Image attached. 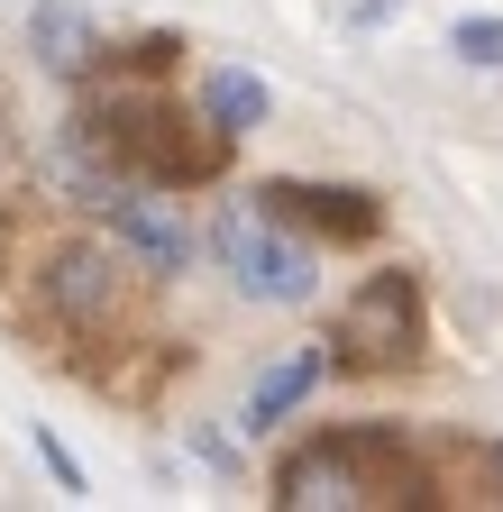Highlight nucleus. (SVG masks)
<instances>
[{
    "label": "nucleus",
    "mask_w": 503,
    "mask_h": 512,
    "mask_svg": "<svg viewBox=\"0 0 503 512\" xmlns=\"http://www.w3.org/2000/svg\"><path fill=\"white\" fill-rule=\"evenodd\" d=\"M174 37H147L129 64H110V83L83 101V119H74V138L83 147H101L110 156V174H147V183H211L220 165H229V128H211V119H193L174 101Z\"/></svg>",
    "instance_id": "f257e3e1"
},
{
    "label": "nucleus",
    "mask_w": 503,
    "mask_h": 512,
    "mask_svg": "<svg viewBox=\"0 0 503 512\" xmlns=\"http://www.w3.org/2000/svg\"><path fill=\"white\" fill-rule=\"evenodd\" d=\"M275 503L284 512H421V503H449V485L430 476V458L403 430L348 421L275 458Z\"/></svg>",
    "instance_id": "f03ea898"
},
{
    "label": "nucleus",
    "mask_w": 503,
    "mask_h": 512,
    "mask_svg": "<svg viewBox=\"0 0 503 512\" xmlns=\"http://www.w3.org/2000/svg\"><path fill=\"white\" fill-rule=\"evenodd\" d=\"M421 357V284L403 266L385 275H366L339 311V330H330V366H357V375H394Z\"/></svg>",
    "instance_id": "7ed1b4c3"
},
{
    "label": "nucleus",
    "mask_w": 503,
    "mask_h": 512,
    "mask_svg": "<svg viewBox=\"0 0 503 512\" xmlns=\"http://www.w3.org/2000/svg\"><path fill=\"white\" fill-rule=\"evenodd\" d=\"M211 247H220V266L238 275V293L247 302H311V247L302 238H284L275 229V211H220V229H211Z\"/></svg>",
    "instance_id": "20e7f679"
},
{
    "label": "nucleus",
    "mask_w": 503,
    "mask_h": 512,
    "mask_svg": "<svg viewBox=\"0 0 503 512\" xmlns=\"http://www.w3.org/2000/svg\"><path fill=\"white\" fill-rule=\"evenodd\" d=\"M37 302H46V320H55V330L101 339V330H119V320H129V266L74 238V247H55V256H46Z\"/></svg>",
    "instance_id": "39448f33"
},
{
    "label": "nucleus",
    "mask_w": 503,
    "mask_h": 512,
    "mask_svg": "<svg viewBox=\"0 0 503 512\" xmlns=\"http://www.w3.org/2000/svg\"><path fill=\"white\" fill-rule=\"evenodd\" d=\"M257 202H266L275 220L321 229V238H375V229H385V202L357 192V183H266Z\"/></svg>",
    "instance_id": "423d86ee"
},
{
    "label": "nucleus",
    "mask_w": 503,
    "mask_h": 512,
    "mask_svg": "<svg viewBox=\"0 0 503 512\" xmlns=\"http://www.w3.org/2000/svg\"><path fill=\"white\" fill-rule=\"evenodd\" d=\"M101 211H110L119 238L138 247L147 275H183V266H193V229H183L165 202H147V192H101Z\"/></svg>",
    "instance_id": "0eeeda50"
},
{
    "label": "nucleus",
    "mask_w": 503,
    "mask_h": 512,
    "mask_svg": "<svg viewBox=\"0 0 503 512\" xmlns=\"http://www.w3.org/2000/svg\"><path fill=\"white\" fill-rule=\"evenodd\" d=\"M28 46L55 83H83L92 74V55H101V28L83 10H65V0H37V19H28Z\"/></svg>",
    "instance_id": "6e6552de"
},
{
    "label": "nucleus",
    "mask_w": 503,
    "mask_h": 512,
    "mask_svg": "<svg viewBox=\"0 0 503 512\" xmlns=\"http://www.w3.org/2000/svg\"><path fill=\"white\" fill-rule=\"evenodd\" d=\"M321 375H330V348H293V357H275L257 384H247V430H275V421H284Z\"/></svg>",
    "instance_id": "1a4fd4ad"
},
{
    "label": "nucleus",
    "mask_w": 503,
    "mask_h": 512,
    "mask_svg": "<svg viewBox=\"0 0 503 512\" xmlns=\"http://www.w3.org/2000/svg\"><path fill=\"white\" fill-rule=\"evenodd\" d=\"M266 110H275V92H266L257 74H211V83H202V119H211V128H229V138H247Z\"/></svg>",
    "instance_id": "9d476101"
},
{
    "label": "nucleus",
    "mask_w": 503,
    "mask_h": 512,
    "mask_svg": "<svg viewBox=\"0 0 503 512\" xmlns=\"http://www.w3.org/2000/svg\"><path fill=\"white\" fill-rule=\"evenodd\" d=\"M449 46H458L467 64H494V74H503V19H458Z\"/></svg>",
    "instance_id": "9b49d317"
},
{
    "label": "nucleus",
    "mask_w": 503,
    "mask_h": 512,
    "mask_svg": "<svg viewBox=\"0 0 503 512\" xmlns=\"http://www.w3.org/2000/svg\"><path fill=\"white\" fill-rule=\"evenodd\" d=\"M28 448H37V458H46V476H55V485H65V494H83V467H74V448H65V439H55L46 421L28 430Z\"/></svg>",
    "instance_id": "f8f14e48"
},
{
    "label": "nucleus",
    "mask_w": 503,
    "mask_h": 512,
    "mask_svg": "<svg viewBox=\"0 0 503 512\" xmlns=\"http://www.w3.org/2000/svg\"><path fill=\"white\" fill-rule=\"evenodd\" d=\"M357 19L375 28V19H394V0H357Z\"/></svg>",
    "instance_id": "ddd939ff"
}]
</instances>
